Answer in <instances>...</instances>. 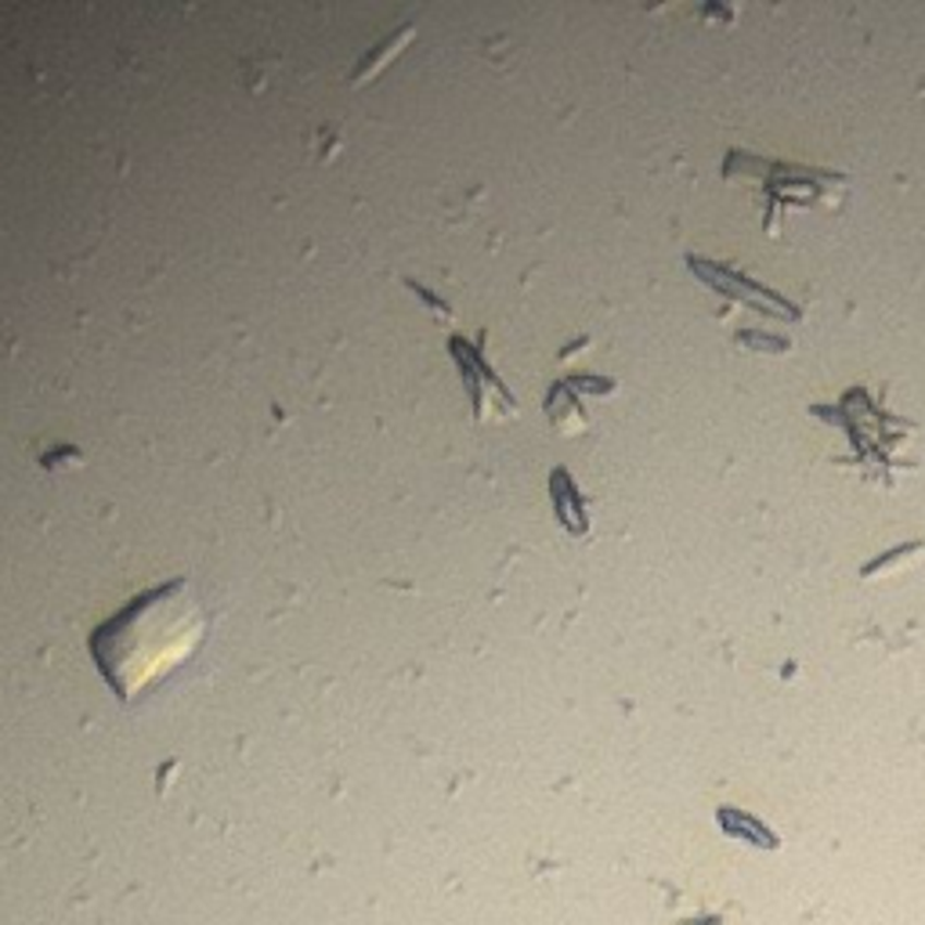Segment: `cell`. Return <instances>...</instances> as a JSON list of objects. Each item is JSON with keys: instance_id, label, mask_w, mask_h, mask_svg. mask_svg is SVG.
I'll use <instances>...</instances> for the list:
<instances>
[{"instance_id": "2", "label": "cell", "mask_w": 925, "mask_h": 925, "mask_svg": "<svg viewBox=\"0 0 925 925\" xmlns=\"http://www.w3.org/2000/svg\"><path fill=\"white\" fill-rule=\"evenodd\" d=\"M448 355L456 358L463 384H467L473 420H489V409L492 416H514V395L500 384L495 369L484 362L481 347H473V340L459 337V333H448Z\"/></svg>"}, {"instance_id": "1", "label": "cell", "mask_w": 925, "mask_h": 925, "mask_svg": "<svg viewBox=\"0 0 925 925\" xmlns=\"http://www.w3.org/2000/svg\"><path fill=\"white\" fill-rule=\"evenodd\" d=\"M206 615L184 578H170L134 597L120 615L91 633L98 673L120 701L137 698L148 684L173 673L203 644Z\"/></svg>"}]
</instances>
